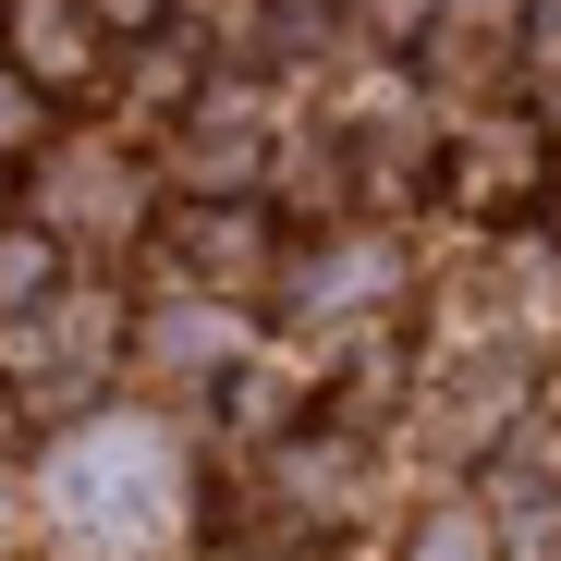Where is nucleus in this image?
Segmentation results:
<instances>
[{
    "instance_id": "1",
    "label": "nucleus",
    "mask_w": 561,
    "mask_h": 561,
    "mask_svg": "<svg viewBox=\"0 0 561 561\" xmlns=\"http://www.w3.org/2000/svg\"><path fill=\"white\" fill-rule=\"evenodd\" d=\"M37 549L49 561H171L196 525V477H183L171 415H85L37 451Z\"/></svg>"
},
{
    "instance_id": "2",
    "label": "nucleus",
    "mask_w": 561,
    "mask_h": 561,
    "mask_svg": "<svg viewBox=\"0 0 561 561\" xmlns=\"http://www.w3.org/2000/svg\"><path fill=\"white\" fill-rule=\"evenodd\" d=\"M280 294H294L306 330H379L415 294V244L391 220H330L306 256H280Z\"/></svg>"
},
{
    "instance_id": "3",
    "label": "nucleus",
    "mask_w": 561,
    "mask_h": 561,
    "mask_svg": "<svg viewBox=\"0 0 561 561\" xmlns=\"http://www.w3.org/2000/svg\"><path fill=\"white\" fill-rule=\"evenodd\" d=\"M111 354H123V294H111V280H61L49 306L13 318V342H0V366H13V379H0V391L73 403V391L111 379Z\"/></svg>"
},
{
    "instance_id": "4",
    "label": "nucleus",
    "mask_w": 561,
    "mask_h": 561,
    "mask_svg": "<svg viewBox=\"0 0 561 561\" xmlns=\"http://www.w3.org/2000/svg\"><path fill=\"white\" fill-rule=\"evenodd\" d=\"M25 220L73 256L85 232H147V183H135V159L123 147H49V171H37V196H25Z\"/></svg>"
},
{
    "instance_id": "5",
    "label": "nucleus",
    "mask_w": 561,
    "mask_h": 561,
    "mask_svg": "<svg viewBox=\"0 0 561 561\" xmlns=\"http://www.w3.org/2000/svg\"><path fill=\"white\" fill-rule=\"evenodd\" d=\"M171 256H183V294H208V306H244L280 280V232L256 196H196L171 220Z\"/></svg>"
},
{
    "instance_id": "6",
    "label": "nucleus",
    "mask_w": 561,
    "mask_h": 561,
    "mask_svg": "<svg viewBox=\"0 0 561 561\" xmlns=\"http://www.w3.org/2000/svg\"><path fill=\"white\" fill-rule=\"evenodd\" d=\"M451 208H463V220H525V208H549V123H537V111L463 123V147H451Z\"/></svg>"
},
{
    "instance_id": "7",
    "label": "nucleus",
    "mask_w": 561,
    "mask_h": 561,
    "mask_svg": "<svg viewBox=\"0 0 561 561\" xmlns=\"http://www.w3.org/2000/svg\"><path fill=\"white\" fill-rule=\"evenodd\" d=\"M244 354V318L232 306H208V294H159L147 318H135V366H147V379H171V391H220V366Z\"/></svg>"
},
{
    "instance_id": "8",
    "label": "nucleus",
    "mask_w": 561,
    "mask_h": 561,
    "mask_svg": "<svg viewBox=\"0 0 561 561\" xmlns=\"http://www.w3.org/2000/svg\"><path fill=\"white\" fill-rule=\"evenodd\" d=\"M268 501L294 513V525H354V513H366V439H354V427L280 439V451H268Z\"/></svg>"
},
{
    "instance_id": "9",
    "label": "nucleus",
    "mask_w": 561,
    "mask_h": 561,
    "mask_svg": "<svg viewBox=\"0 0 561 561\" xmlns=\"http://www.w3.org/2000/svg\"><path fill=\"white\" fill-rule=\"evenodd\" d=\"M85 61H99V37H85L73 13H49V0H25V13H13V73L37 85V99H73Z\"/></svg>"
},
{
    "instance_id": "10",
    "label": "nucleus",
    "mask_w": 561,
    "mask_h": 561,
    "mask_svg": "<svg viewBox=\"0 0 561 561\" xmlns=\"http://www.w3.org/2000/svg\"><path fill=\"white\" fill-rule=\"evenodd\" d=\"M61 268H73V256H61V244H49L37 220H0V318L49 306V294H61Z\"/></svg>"
},
{
    "instance_id": "11",
    "label": "nucleus",
    "mask_w": 561,
    "mask_h": 561,
    "mask_svg": "<svg viewBox=\"0 0 561 561\" xmlns=\"http://www.w3.org/2000/svg\"><path fill=\"white\" fill-rule=\"evenodd\" d=\"M220 415L268 439V427H294V415H306V379H294V366H244V354H232V366H220Z\"/></svg>"
},
{
    "instance_id": "12",
    "label": "nucleus",
    "mask_w": 561,
    "mask_h": 561,
    "mask_svg": "<svg viewBox=\"0 0 561 561\" xmlns=\"http://www.w3.org/2000/svg\"><path fill=\"white\" fill-rule=\"evenodd\" d=\"M403 561H501V537H489V513H477V501H427V513H415V537H403Z\"/></svg>"
},
{
    "instance_id": "13",
    "label": "nucleus",
    "mask_w": 561,
    "mask_h": 561,
    "mask_svg": "<svg viewBox=\"0 0 561 561\" xmlns=\"http://www.w3.org/2000/svg\"><path fill=\"white\" fill-rule=\"evenodd\" d=\"M25 147H49V99L0 61V159H25Z\"/></svg>"
},
{
    "instance_id": "14",
    "label": "nucleus",
    "mask_w": 561,
    "mask_h": 561,
    "mask_svg": "<svg viewBox=\"0 0 561 561\" xmlns=\"http://www.w3.org/2000/svg\"><path fill=\"white\" fill-rule=\"evenodd\" d=\"M366 25H379V37H427L439 0H366Z\"/></svg>"
},
{
    "instance_id": "15",
    "label": "nucleus",
    "mask_w": 561,
    "mask_h": 561,
    "mask_svg": "<svg viewBox=\"0 0 561 561\" xmlns=\"http://www.w3.org/2000/svg\"><path fill=\"white\" fill-rule=\"evenodd\" d=\"M85 13H99L111 37H147V25H159V0H85Z\"/></svg>"
},
{
    "instance_id": "16",
    "label": "nucleus",
    "mask_w": 561,
    "mask_h": 561,
    "mask_svg": "<svg viewBox=\"0 0 561 561\" xmlns=\"http://www.w3.org/2000/svg\"><path fill=\"white\" fill-rule=\"evenodd\" d=\"M549 268H561V232H549Z\"/></svg>"
},
{
    "instance_id": "17",
    "label": "nucleus",
    "mask_w": 561,
    "mask_h": 561,
    "mask_svg": "<svg viewBox=\"0 0 561 561\" xmlns=\"http://www.w3.org/2000/svg\"><path fill=\"white\" fill-rule=\"evenodd\" d=\"M0 196H13V183H0Z\"/></svg>"
}]
</instances>
